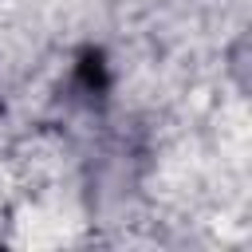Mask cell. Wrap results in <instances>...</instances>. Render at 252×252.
Masks as SVG:
<instances>
[{"mask_svg":"<svg viewBox=\"0 0 252 252\" xmlns=\"http://www.w3.org/2000/svg\"><path fill=\"white\" fill-rule=\"evenodd\" d=\"M75 75H79V87H83L87 94H102V91L110 87V79H106V59H102V51H94V47L79 55Z\"/></svg>","mask_w":252,"mask_h":252,"instance_id":"1","label":"cell"}]
</instances>
